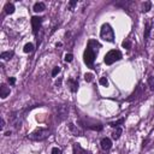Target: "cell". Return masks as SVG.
<instances>
[{
	"label": "cell",
	"mask_w": 154,
	"mask_h": 154,
	"mask_svg": "<svg viewBox=\"0 0 154 154\" xmlns=\"http://www.w3.org/2000/svg\"><path fill=\"white\" fill-rule=\"evenodd\" d=\"M67 128H69V131L71 132V135H73V136H82V135H83V131H82L77 125H75V124H72V123H70V124L67 125Z\"/></svg>",
	"instance_id": "52a82bcc"
},
{
	"label": "cell",
	"mask_w": 154,
	"mask_h": 154,
	"mask_svg": "<svg viewBox=\"0 0 154 154\" xmlns=\"http://www.w3.org/2000/svg\"><path fill=\"white\" fill-rule=\"evenodd\" d=\"M52 154H63V153H61V149L60 148L54 147V148H52Z\"/></svg>",
	"instance_id": "484cf974"
},
{
	"label": "cell",
	"mask_w": 154,
	"mask_h": 154,
	"mask_svg": "<svg viewBox=\"0 0 154 154\" xmlns=\"http://www.w3.org/2000/svg\"><path fill=\"white\" fill-rule=\"evenodd\" d=\"M99 48H100V43L95 40H89L88 42V46H87V49L84 51V63L89 66L93 65L95 58H96V54L99 52Z\"/></svg>",
	"instance_id": "6da1fadb"
},
{
	"label": "cell",
	"mask_w": 154,
	"mask_h": 154,
	"mask_svg": "<svg viewBox=\"0 0 154 154\" xmlns=\"http://www.w3.org/2000/svg\"><path fill=\"white\" fill-rule=\"evenodd\" d=\"M13 51H6V52H2L1 53V55H0V58L2 59V60H7V59H11L12 57H13Z\"/></svg>",
	"instance_id": "5bb4252c"
},
{
	"label": "cell",
	"mask_w": 154,
	"mask_h": 154,
	"mask_svg": "<svg viewBox=\"0 0 154 154\" xmlns=\"http://www.w3.org/2000/svg\"><path fill=\"white\" fill-rule=\"evenodd\" d=\"M148 87L150 88V90L154 91V77H153V76H150V77L148 78Z\"/></svg>",
	"instance_id": "ffe728a7"
},
{
	"label": "cell",
	"mask_w": 154,
	"mask_h": 154,
	"mask_svg": "<svg viewBox=\"0 0 154 154\" xmlns=\"http://www.w3.org/2000/svg\"><path fill=\"white\" fill-rule=\"evenodd\" d=\"M100 84H102V85H107L108 84V81H107V78L106 77H102V78H100Z\"/></svg>",
	"instance_id": "4316f807"
},
{
	"label": "cell",
	"mask_w": 154,
	"mask_h": 154,
	"mask_svg": "<svg viewBox=\"0 0 154 154\" xmlns=\"http://www.w3.org/2000/svg\"><path fill=\"white\" fill-rule=\"evenodd\" d=\"M123 122H124V119L122 118V119H119V120H117V122H112V123H109V125L113 126V128H118L119 124H123Z\"/></svg>",
	"instance_id": "44dd1931"
},
{
	"label": "cell",
	"mask_w": 154,
	"mask_h": 154,
	"mask_svg": "<svg viewBox=\"0 0 154 154\" xmlns=\"http://www.w3.org/2000/svg\"><path fill=\"white\" fill-rule=\"evenodd\" d=\"M84 79H85L87 82H91V81H93V75H91V73H85V75H84Z\"/></svg>",
	"instance_id": "d4e9b609"
},
{
	"label": "cell",
	"mask_w": 154,
	"mask_h": 154,
	"mask_svg": "<svg viewBox=\"0 0 154 154\" xmlns=\"http://www.w3.org/2000/svg\"><path fill=\"white\" fill-rule=\"evenodd\" d=\"M4 128H5V120L1 119V129H4Z\"/></svg>",
	"instance_id": "4dcf8cb0"
},
{
	"label": "cell",
	"mask_w": 154,
	"mask_h": 154,
	"mask_svg": "<svg viewBox=\"0 0 154 154\" xmlns=\"http://www.w3.org/2000/svg\"><path fill=\"white\" fill-rule=\"evenodd\" d=\"M67 84H69V88H70V90H71L72 93H76V91H77V89H78V83H77V81L70 78V79L67 81Z\"/></svg>",
	"instance_id": "9c48e42d"
},
{
	"label": "cell",
	"mask_w": 154,
	"mask_h": 154,
	"mask_svg": "<svg viewBox=\"0 0 154 154\" xmlns=\"http://www.w3.org/2000/svg\"><path fill=\"white\" fill-rule=\"evenodd\" d=\"M150 36L154 38V24H153V28H152V32H150Z\"/></svg>",
	"instance_id": "f546056e"
},
{
	"label": "cell",
	"mask_w": 154,
	"mask_h": 154,
	"mask_svg": "<svg viewBox=\"0 0 154 154\" xmlns=\"http://www.w3.org/2000/svg\"><path fill=\"white\" fill-rule=\"evenodd\" d=\"M76 4H77V1H70V4H69V6H70V7H73V6L76 5Z\"/></svg>",
	"instance_id": "f1b7e54d"
},
{
	"label": "cell",
	"mask_w": 154,
	"mask_h": 154,
	"mask_svg": "<svg viewBox=\"0 0 154 154\" xmlns=\"http://www.w3.org/2000/svg\"><path fill=\"white\" fill-rule=\"evenodd\" d=\"M41 23H42V18L41 17H32L31 18V25H32V32L34 34L37 32V30L41 26Z\"/></svg>",
	"instance_id": "8992f818"
},
{
	"label": "cell",
	"mask_w": 154,
	"mask_h": 154,
	"mask_svg": "<svg viewBox=\"0 0 154 154\" xmlns=\"http://www.w3.org/2000/svg\"><path fill=\"white\" fill-rule=\"evenodd\" d=\"M5 12H6L7 14H12V13L14 12V5L11 4V2H7V4L5 5Z\"/></svg>",
	"instance_id": "2e32d148"
},
{
	"label": "cell",
	"mask_w": 154,
	"mask_h": 154,
	"mask_svg": "<svg viewBox=\"0 0 154 154\" xmlns=\"http://www.w3.org/2000/svg\"><path fill=\"white\" fill-rule=\"evenodd\" d=\"M122 46H123L124 48H126V49H130V48H131V42H130L129 40H125V41H123Z\"/></svg>",
	"instance_id": "7402d4cb"
},
{
	"label": "cell",
	"mask_w": 154,
	"mask_h": 154,
	"mask_svg": "<svg viewBox=\"0 0 154 154\" xmlns=\"http://www.w3.org/2000/svg\"><path fill=\"white\" fill-rule=\"evenodd\" d=\"M73 154H88V152L81 147V144L75 143L73 144Z\"/></svg>",
	"instance_id": "7c38bea8"
},
{
	"label": "cell",
	"mask_w": 154,
	"mask_h": 154,
	"mask_svg": "<svg viewBox=\"0 0 154 154\" xmlns=\"http://www.w3.org/2000/svg\"><path fill=\"white\" fill-rule=\"evenodd\" d=\"M150 7H152V4L149 1H144L142 4V12H148L150 10Z\"/></svg>",
	"instance_id": "ac0fdd59"
},
{
	"label": "cell",
	"mask_w": 154,
	"mask_h": 154,
	"mask_svg": "<svg viewBox=\"0 0 154 154\" xmlns=\"http://www.w3.org/2000/svg\"><path fill=\"white\" fill-rule=\"evenodd\" d=\"M101 148L103 150H109L112 148V141L108 137H103L101 140Z\"/></svg>",
	"instance_id": "ba28073f"
},
{
	"label": "cell",
	"mask_w": 154,
	"mask_h": 154,
	"mask_svg": "<svg viewBox=\"0 0 154 154\" xmlns=\"http://www.w3.org/2000/svg\"><path fill=\"white\" fill-rule=\"evenodd\" d=\"M152 28H153V23L150 22H147L146 23V28H144V32H143V36L144 38H148L150 36V32H152Z\"/></svg>",
	"instance_id": "30bf717a"
},
{
	"label": "cell",
	"mask_w": 154,
	"mask_h": 154,
	"mask_svg": "<svg viewBox=\"0 0 154 154\" xmlns=\"http://www.w3.org/2000/svg\"><path fill=\"white\" fill-rule=\"evenodd\" d=\"M100 36L102 40L107 41V42H113L114 41V31L112 29V26L108 23L102 24L101 30H100Z\"/></svg>",
	"instance_id": "3957f363"
},
{
	"label": "cell",
	"mask_w": 154,
	"mask_h": 154,
	"mask_svg": "<svg viewBox=\"0 0 154 154\" xmlns=\"http://www.w3.org/2000/svg\"><path fill=\"white\" fill-rule=\"evenodd\" d=\"M59 72H60V67H59V66H55V67L53 69V71H52V76H53V77H55Z\"/></svg>",
	"instance_id": "cb8c5ba5"
},
{
	"label": "cell",
	"mask_w": 154,
	"mask_h": 154,
	"mask_svg": "<svg viewBox=\"0 0 154 154\" xmlns=\"http://www.w3.org/2000/svg\"><path fill=\"white\" fill-rule=\"evenodd\" d=\"M32 51H34V45L32 43H26L24 46V52L25 53H31Z\"/></svg>",
	"instance_id": "d6986e66"
},
{
	"label": "cell",
	"mask_w": 154,
	"mask_h": 154,
	"mask_svg": "<svg viewBox=\"0 0 154 154\" xmlns=\"http://www.w3.org/2000/svg\"><path fill=\"white\" fill-rule=\"evenodd\" d=\"M69 114V106L66 105H59L55 108V116L58 118V120H64Z\"/></svg>",
	"instance_id": "5b68a950"
},
{
	"label": "cell",
	"mask_w": 154,
	"mask_h": 154,
	"mask_svg": "<svg viewBox=\"0 0 154 154\" xmlns=\"http://www.w3.org/2000/svg\"><path fill=\"white\" fill-rule=\"evenodd\" d=\"M120 58H122V53H120L119 51L112 49V51H109V52L105 55L103 61H105V64L111 65V64H113V63H116V61L120 60Z\"/></svg>",
	"instance_id": "277c9868"
},
{
	"label": "cell",
	"mask_w": 154,
	"mask_h": 154,
	"mask_svg": "<svg viewBox=\"0 0 154 154\" xmlns=\"http://www.w3.org/2000/svg\"><path fill=\"white\" fill-rule=\"evenodd\" d=\"M8 95H10V88L6 87L5 84H1V87H0V96H1L2 99H5V97H7Z\"/></svg>",
	"instance_id": "8fae6325"
},
{
	"label": "cell",
	"mask_w": 154,
	"mask_h": 154,
	"mask_svg": "<svg viewBox=\"0 0 154 154\" xmlns=\"http://www.w3.org/2000/svg\"><path fill=\"white\" fill-rule=\"evenodd\" d=\"M34 11L35 12H42V11H45L46 10V5H45V2H35L34 4Z\"/></svg>",
	"instance_id": "4fadbf2b"
},
{
	"label": "cell",
	"mask_w": 154,
	"mask_h": 154,
	"mask_svg": "<svg viewBox=\"0 0 154 154\" xmlns=\"http://www.w3.org/2000/svg\"><path fill=\"white\" fill-rule=\"evenodd\" d=\"M72 60H73V55H72V54L69 53V54L65 55V61H66V63H71Z\"/></svg>",
	"instance_id": "603a6c76"
},
{
	"label": "cell",
	"mask_w": 154,
	"mask_h": 154,
	"mask_svg": "<svg viewBox=\"0 0 154 154\" xmlns=\"http://www.w3.org/2000/svg\"><path fill=\"white\" fill-rule=\"evenodd\" d=\"M142 93H143V90H142V85L140 84V85L137 87V89H136V91H135V93H134V94L131 95V97H129L128 100H129V101H131V100H134V99H136V97H137V95H142Z\"/></svg>",
	"instance_id": "9a60e30c"
},
{
	"label": "cell",
	"mask_w": 154,
	"mask_h": 154,
	"mask_svg": "<svg viewBox=\"0 0 154 154\" xmlns=\"http://www.w3.org/2000/svg\"><path fill=\"white\" fill-rule=\"evenodd\" d=\"M8 83H10V84H14V83H16L14 77H10V78H8Z\"/></svg>",
	"instance_id": "83f0119b"
},
{
	"label": "cell",
	"mask_w": 154,
	"mask_h": 154,
	"mask_svg": "<svg viewBox=\"0 0 154 154\" xmlns=\"http://www.w3.org/2000/svg\"><path fill=\"white\" fill-rule=\"evenodd\" d=\"M49 134H51L49 129L38 128V129L34 130L31 134H29L28 135V138L29 140H32V141H43V140H46L49 136Z\"/></svg>",
	"instance_id": "7a4b0ae2"
},
{
	"label": "cell",
	"mask_w": 154,
	"mask_h": 154,
	"mask_svg": "<svg viewBox=\"0 0 154 154\" xmlns=\"http://www.w3.org/2000/svg\"><path fill=\"white\" fill-rule=\"evenodd\" d=\"M120 135H122V128L118 126V128H116V131L112 134V137H113L114 140H118V138L120 137Z\"/></svg>",
	"instance_id": "e0dca14e"
}]
</instances>
